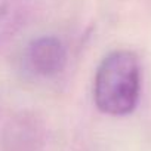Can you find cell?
Returning <instances> with one entry per match:
<instances>
[{
    "mask_svg": "<svg viewBox=\"0 0 151 151\" xmlns=\"http://www.w3.org/2000/svg\"><path fill=\"white\" fill-rule=\"evenodd\" d=\"M141 67L130 50H114L99 64L93 98L99 111L108 116H127L139 101Z\"/></svg>",
    "mask_w": 151,
    "mask_h": 151,
    "instance_id": "obj_1",
    "label": "cell"
},
{
    "mask_svg": "<svg viewBox=\"0 0 151 151\" xmlns=\"http://www.w3.org/2000/svg\"><path fill=\"white\" fill-rule=\"evenodd\" d=\"M27 61L36 74L50 77L62 71L65 67L67 52L59 39L53 36H43L28 46Z\"/></svg>",
    "mask_w": 151,
    "mask_h": 151,
    "instance_id": "obj_2",
    "label": "cell"
}]
</instances>
